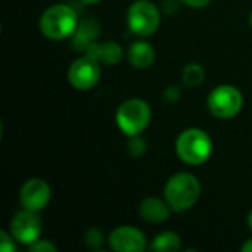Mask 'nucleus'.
<instances>
[{
    "mask_svg": "<svg viewBox=\"0 0 252 252\" xmlns=\"http://www.w3.org/2000/svg\"><path fill=\"white\" fill-rule=\"evenodd\" d=\"M78 25V16L74 7L65 3H56L47 7L40 18L41 34L53 41L71 37Z\"/></svg>",
    "mask_w": 252,
    "mask_h": 252,
    "instance_id": "2",
    "label": "nucleus"
},
{
    "mask_svg": "<svg viewBox=\"0 0 252 252\" xmlns=\"http://www.w3.org/2000/svg\"><path fill=\"white\" fill-rule=\"evenodd\" d=\"M84 55H89L90 58L99 61L100 63L112 66V65H117L123 59L124 53L118 43L109 40V41H103V43L94 41L93 44H90L87 47Z\"/></svg>",
    "mask_w": 252,
    "mask_h": 252,
    "instance_id": "12",
    "label": "nucleus"
},
{
    "mask_svg": "<svg viewBox=\"0 0 252 252\" xmlns=\"http://www.w3.org/2000/svg\"><path fill=\"white\" fill-rule=\"evenodd\" d=\"M100 35V24L93 19L87 18L78 22L74 34L71 35V43L72 47L77 52H86L90 44H93Z\"/></svg>",
    "mask_w": 252,
    "mask_h": 252,
    "instance_id": "11",
    "label": "nucleus"
},
{
    "mask_svg": "<svg viewBox=\"0 0 252 252\" xmlns=\"http://www.w3.org/2000/svg\"><path fill=\"white\" fill-rule=\"evenodd\" d=\"M204 77V68L199 63H188L183 69V83L188 87H198Z\"/></svg>",
    "mask_w": 252,
    "mask_h": 252,
    "instance_id": "16",
    "label": "nucleus"
},
{
    "mask_svg": "<svg viewBox=\"0 0 252 252\" xmlns=\"http://www.w3.org/2000/svg\"><path fill=\"white\" fill-rule=\"evenodd\" d=\"M244 106V96L241 90L232 84L217 86L208 94V109L210 112L221 120H229L236 117Z\"/></svg>",
    "mask_w": 252,
    "mask_h": 252,
    "instance_id": "6",
    "label": "nucleus"
},
{
    "mask_svg": "<svg viewBox=\"0 0 252 252\" xmlns=\"http://www.w3.org/2000/svg\"><path fill=\"white\" fill-rule=\"evenodd\" d=\"M201 183L190 173H177L168 179L164 188V198L176 213L190 210L201 196Z\"/></svg>",
    "mask_w": 252,
    "mask_h": 252,
    "instance_id": "1",
    "label": "nucleus"
},
{
    "mask_svg": "<svg viewBox=\"0 0 252 252\" xmlns=\"http://www.w3.org/2000/svg\"><path fill=\"white\" fill-rule=\"evenodd\" d=\"M180 1L185 3L189 7H193V9H202V7H207L211 3V0H180Z\"/></svg>",
    "mask_w": 252,
    "mask_h": 252,
    "instance_id": "21",
    "label": "nucleus"
},
{
    "mask_svg": "<svg viewBox=\"0 0 252 252\" xmlns=\"http://www.w3.org/2000/svg\"><path fill=\"white\" fill-rule=\"evenodd\" d=\"M117 126L128 137L140 134L151 121V108L143 99H127L117 109Z\"/></svg>",
    "mask_w": 252,
    "mask_h": 252,
    "instance_id": "4",
    "label": "nucleus"
},
{
    "mask_svg": "<svg viewBox=\"0 0 252 252\" xmlns=\"http://www.w3.org/2000/svg\"><path fill=\"white\" fill-rule=\"evenodd\" d=\"M10 233L16 242L28 247L38 241L41 233V220L37 216V211L25 208L18 211L10 221Z\"/></svg>",
    "mask_w": 252,
    "mask_h": 252,
    "instance_id": "8",
    "label": "nucleus"
},
{
    "mask_svg": "<svg viewBox=\"0 0 252 252\" xmlns=\"http://www.w3.org/2000/svg\"><path fill=\"white\" fill-rule=\"evenodd\" d=\"M127 24L133 34L149 37L157 32L161 24L158 7L149 0H136L127 12Z\"/></svg>",
    "mask_w": 252,
    "mask_h": 252,
    "instance_id": "5",
    "label": "nucleus"
},
{
    "mask_svg": "<svg viewBox=\"0 0 252 252\" xmlns=\"http://www.w3.org/2000/svg\"><path fill=\"white\" fill-rule=\"evenodd\" d=\"M109 247L117 252H139L146 248L145 235L134 226L115 227L109 235Z\"/></svg>",
    "mask_w": 252,
    "mask_h": 252,
    "instance_id": "10",
    "label": "nucleus"
},
{
    "mask_svg": "<svg viewBox=\"0 0 252 252\" xmlns=\"http://www.w3.org/2000/svg\"><path fill=\"white\" fill-rule=\"evenodd\" d=\"M52 190L46 180L34 177L27 180L19 190V202L21 207L31 211H41L50 202Z\"/></svg>",
    "mask_w": 252,
    "mask_h": 252,
    "instance_id": "9",
    "label": "nucleus"
},
{
    "mask_svg": "<svg viewBox=\"0 0 252 252\" xmlns=\"http://www.w3.org/2000/svg\"><path fill=\"white\" fill-rule=\"evenodd\" d=\"M83 3H87V4H92V3H97V1H100V0H81Z\"/></svg>",
    "mask_w": 252,
    "mask_h": 252,
    "instance_id": "24",
    "label": "nucleus"
},
{
    "mask_svg": "<svg viewBox=\"0 0 252 252\" xmlns=\"http://www.w3.org/2000/svg\"><path fill=\"white\" fill-rule=\"evenodd\" d=\"M242 251L244 252H252V239H248L244 245H242Z\"/></svg>",
    "mask_w": 252,
    "mask_h": 252,
    "instance_id": "22",
    "label": "nucleus"
},
{
    "mask_svg": "<svg viewBox=\"0 0 252 252\" xmlns=\"http://www.w3.org/2000/svg\"><path fill=\"white\" fill-rule=\"evenodd\" d=\"M250 22H251V27H252V13H251V18H250Z\"/></svg>",
    "mask_w": 252,
    "mask_h": 252,
    "instance_id": "25",
    "label": "nucleus"
},
{
    "mask_svg": "<svg viewBox=\"0 0 252 252\" xmlns=\"http://www.w3.org/2000/svg\"><path fill=\"white\" fill-rule=\"evenodd\" d=\"M171 211L173 210L165 199H159L155 196L143 199L139 210L140 217L148 223H162L168 220Z\"/></svg>",
    "mask_w": 252,
    "mask_h": 252,
    "instance_id": "13",
    "label": "nucleus"
},
{
    "mask_svg": "<svg viewBox=\"0 0 252 252\" xmlns=\"http://www.w3.org/2000/svg\"><path fill=\"white\" fill-rule=\"evenodd\" d=\"M180 236L174 232H162L157 235L151 244L154 251H179L180 250Z\"/></svg>",
    "mask_w": 252,
    "mask_h": 252,
    "instance_id": "15",
    "label": "nucleus"
},
{
    "mask_svg": "<svg viewBox=\"0 0 252 252\" xmlns=\"http://www.w3.org/2000/svg\"><path fill=\"white\" fill-rule=\"evenodd\" d=\"M30 251L32 252H53L56 251V247L50 241H35L30 245Z\"/></svg>",
    "mask_w": 252,
    "mask_h": 252,
    "instance_id": "20",
    "label": "nucleus"
},
{
    "mask_svg": "<svg viewBox=\"0 0 252 252\" xmlns=\"http://www.w3.org/2000/svg\"><path fill=\"white\" fill-rule=\"evenodd\" d=\"M100 78V62L84 55L75 59L68 69V81L77 90H90Z\"/></svg>",
    "mask_w": 252,
    "mask_h": 252,
    "instance_id": "7",
    "label": "nucleus"
},
{
    "mask_svg": "<svg viewBox=\"0 0 252 252\" xmlns=\"http://www.w3.org/2000/svg\"><path fill=\"white\" fill-rule=\"evenodd\" d=\"M248 226H250V229H251L252 232V211L250 213V216H248Z\"/></svg>",
    "mask_w": 252,
    "mask_h": 252,
    "instance_id": "23",
    "label": "nucleus"
},
{
    "mask_svg": "<svg viewBox=\"0 0 252 252\" xmlns=\"http://www.w3.org/2000/svg\"><path fill=\"white\" fill-rule=\"evenodd\" d=\"M177 157L189 165H201L207 162L213 154V140L210 134L201 128H186L176 140Z\"/></svg>",
    "mask_w": 252,
    "mask_h": 252,
    "instance_id": "3",
    "label": "nucleus"
},
{
    "mask_svg": "<svg viewBox=\"0 0 252 252\" xmlns=\"http://www.w3.org/2000/svg\"><path fill=\"white\" fill-rule=\"evenodd\" d=\"M128 62L139 69L149 68L155 61V49L151 43L139 40L130 44L127 52Z\"/></svg>",
    "mask_w": 252,
    "mask_h": 252,
    "instance_id": "14",
    "label": "nucleus"
},
{
    "mask_svg": "<svg viewBox=\"0 0 252 252\" xmlns=\"http://www.w3.org/2000/svg\"><path fill=\"white\" fill-rule=\"evenodd\" d=\"M128 151L134 157L143 155L146 152V142L142 137H139V134L137 136H131L130 137V143H128Z\"/></svg>",
    "mask_w": 252,
    "mask_h": 252,
    "instance_id": "18",
    "label": "nucleus"
},
{
    "mask_svg": "<svg viewBox=\"0 0 252 252\" xmlns=\"http://www.w3.org/2000/svg\"><path fill=\"white\" fill-rule=\"evenodd\" d=\"M86 244L93 248V250H97L99 247H102L103 244V233L97 229V227H92L87 230L86 233Z\"/></svg>",
    "mask_w": 252,
    "mask_h": 252,
    "instance_id": "17",
    "label": "nucleus"
},
{
    "mask_svg": "<svg viewBox=\"0 0 252 252\" xmlns=\"http://www.w3.org/2000/svg\"><path fill=\"white\" fill-rule=\"evenodd\" d=\"M15 238L12 236V233L9 235L6 230L0 232V251L3 252H13L15 251V244H13Z\"/></svg>",
    "mask_w": 252,
    "mask_h": 252,
    "instance_id": "19",
    "label": "nucleus"
}]
</instances>
